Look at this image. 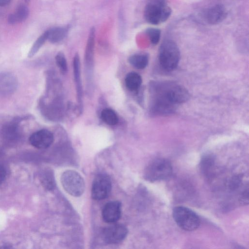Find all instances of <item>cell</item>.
I'll return each mask as SVG.
<instances>
[{"mask_svg": "<svg viewBox=\"0 0 249 249\" xmlns=\"http://www.w3.org/2000/svg\"><path fill=\"white\" fill-rule=\"evenodd\" d=\"M18 80L16 76L10 72L0 73V97L12 95L18 87Z\"/></svg>", "mask_w": 249, "mask_h": 249, "instance_id": "8fae6325", "label": "cell"}, {"mask_svg": "<svg viewBox=\"0 0 249 249\" xmlns=\"http://www.w3.org/2000/svg\"><path fill=\"white\" fill-rule=\"evenodd\" d=\"M171 13L166 0H150L145 7L144 17L147 22L158 25L166 21Z\"/></svg>", "mask_w": 249, "mask_h": 249, "instance_id": "7a4b0ae2", "label": "cell"}, {"mask_svg": "<svg viewBox=\"0 0 249 249\" xmlns=\"http://www.w3.org/2000/svg\"><path fill=\"white\" fill-rule=\"evenodd\" d=\"M145 33L152 44L156 45L159 43L161 35L160 29L156 28H148L146 30Z\"/></svg>", "mask_w": 249, "mask_h": 249, "instance_id": "603a6c76", "label": "cell"}, {"mask_svg": "<svg viewBox=\"0 0 249 249\" xmlns=\"http://www.w3.org/2000/svg\"><path fill=\"white\" fill-rule=\"evenodd\" d=\"M111 189V181L107 175L100 174L95 178L91 189V196L93 199L100 200L106 198Z\"/></svg>", "mask_w": 249, "mask_h": 249, "instance_id": "52a82bcc", "label": "cell"}, {"mask_svg": "<svg viewBox=\"0 0 249 249\" xmlns=\"http://www.w3.org/2000/svg\"><path fill=\"white\" fill-rule=\"evenodd\" d=\"M95 30L94 27L90 28L87 40L85 53V64L87 81L91 80L93 66L94 50L95 45Z\"/></svg>", "mask_w": 249, "mask_h": 249, "instance_id": "30bf717a", "label": "cell"}, {"mask_svg": "<svg viewBox=\"0 0 249 249\" xmlns=\"http://www.w3.org/2000/svg\"><path fill=\"white\" fill-rule=\"evenodd\" d=\"M41 180L43 185L47 189L52 190L54 188V179L51 173L49 172L45 173L41 178Z\"/></svg>", "mask_w": 249, "mask_h": 249, "instance_id": "d4e9b609", "label": "cell"}, {"mask_svg": "<svg viewBox=\"0 0 249 249\" xmlns=\"http://www.w3.org/2000/svg\"><path fill=\"white\" fill-rule=\"evenodd\" d=\"M47 40V31H45L37 38L33 44L28 54V57L31 58L33 57L37 53Z\"/></svg>", "mask_w": 249, "mask_h": 249, "instance_id": "7402d4cb", "label": "cell"}, {"mask_svg": "<svg viewBox=\"0 0 249 249\" xmlns=\"http://www.w3.org/2000/svg\"><path fill=\"white\" fill-rule=\"evenodd\" d=\"M11 0H0V6H5L8 5Z\"/></svg>", "mask_w": 249, "mask_h": 249, "instance_id": "4316f807", "label": "cell"}, {"mask_svg": "<svg viewBox=\"0 0 249 249\" xmlns=\"http://www.w3.org/2000/svg\"><path fill=\"white\" fill-rule=\"evenodd\" d=\"M24 119L23 118H16L5 123L1 129L2 138L9 142L18 140L21 134L19 123Z\"/></svg>", "mask_w": 249, "mask_h": 249, "instance_id": "4fadbf2b", "label": "cell"}, {"mask_svg": "<svg viewBox=\"0 0 249 249\" xmlns=\"http://www.w3.org/2000/svg\"><path fill=\"white\" fill-rule=\"evenodd\" d=\"M6 175V173L4 167L0 164V184L4 180Z\"/></svg>", "mask_w": 249, "mask_h": 249, "instance_id": "484cf974", "label": "cell"}, {"mask_svg": "<svg viewBox=\"0 0 249 249\" xmlns=\"http://www.w3.org/2000/svg\"><path fill=\"white\" fill-rule=\"evenodd\" d=\"M55 61L61 72L66 73L67 71L68 66L66 57L63 53L59 52L56 55Z\"/></svg>", "mask_w": 249, "mask_h": 249, "instance_id": "cb8c5ba5", "label": "cell"}, {"mask_svg": "<svg viewBox=\"0 0 249 249\" xmlns=\"http://www.w3.org/2000/svg\"><path fill=\"white\" fill-rule=\"evenodd\" d=\"M102 120L109 125H116L118 122V118L115 112L110 108L103 109L101 114Z\"/></svg>", "mask_w": 249, "mask_h": 249, "instance_id": "44dd1931", "label": "cell"}, {"mask_svg": "<svg viewBox=\"0 0 249 249\" xmlns=\"http://www.w3.org/2000/svg\"><path fill=\"white\" fill-rule=\"evenodd\" d=\"M173 173L170 161L164 158H157L153 160L146 167L144 174L146 180L155 182L169 178Z\"/></svg>", "mask_w": 249, "mask_h": 249, "instance_id": "277c9868", "label": "cell"}, {"mask_svg": "<svg viewBox=\"0 0 249 249\" xmlns=\"http://www.w3.org/2000/svg\"><path fill=\"white\" fill-rule=\"evenodd\" d=\"M61 181L64 189L72 196H79L84 192V180L80 175L74 171L68 170L64 172Z\"/></svg>", "mask_w": 249, "mask_h": 249, "instance_id": "8992f818", "label": "cell"}, {"mask_svg": "<svg viewBox=\"0 0 249 249\" xmlns=\"http://www.w3.org/2000/svg\"><path fill=\"white\" fill-rule=\"evenodd\" d=\"M128 62L138 69H144L148 63V57L146 54H135L130 56Z\"/></svg>", "mask_w": 249, "mask_h": 249, "instance_id": "ffe728a7", "label": "cell"}, {"mask_svg": "<svg viewBox=\"0 0 249 249\" xmlns=\"http://www.w3.org/2000/svg\"><path fill=\"white\" fill-rule=\"evenodd\" d=\"M172 215L177 225L186 231L196 230L200 224L199 216L192 210L185 207H175L173 209Z\"/></svg>", "mask_w": 249, "mask_h": 249, "instance_id": "5b68a950", "label": "cell"}, {"mask_svg": "<svg viewBox=\"0 0 249 249\" xmlns=\"http://www.w3.org/2000/svg\"><path fill=\"white\" fill-rule=\"evenodd\" d=\"M53 140V133L47 129H43L32 133L29 141L33 146L38 149H45L52 144Z\"/></svg>", "mask_w": 249, "mask_h": 249, "instance_id": "7c38bea8", "label": "cell"}, {"mask_svg": "<svg viewBox=\"0 0 249 249\" xmlns=\"http://www.w3.org/2000/svg\"><path fill=\"white\" fill-rule=\"evenodd\" d=\"M68 27H55L46 31L47 40L52 43H58L64 39L68 34Z\"/></svg>", "mask_w": 249, "mask_h": 249, "instance_id": "2e32d148", "label": "cell"}, {"mask_svg": "<svg viewBox=\"0 0 249 249\" xmlns=\"http://www.w3.org/2000/svg\"><path fill=\"white\" fill-rule=\"evenodd\" d=\"M29 10L28 7L24 4L19 5L14 13L9 15L8 22L11 24L21 22L28 17Z\"/></svg>", "mask_w": 249, "mask_h": 249, "instance_id": "e0dca14e", "label": "cell"}, {"mask_svg": "<svg viewBox=\"0 0 249 249\" xmlns=\"http://www.w3.org/2000/svg\"><path fill=\"white\" fill-rule=\"evenodd\" d=\"M142 83V79L141 75L136 72H129L126 75L125 83L126 87L129 90H138Z\"/></svg>", "mask_w": 249, "mask_h": 249, "instance_id": "ac0fdd59", "label": "cell"}, {"mask_svg": "<svg viewBox=\"0 0 249 249\" xmlns=\"http://www.w3.org/2000/svg\"><path fill=\"white\" fill-rule=\"evenodd\" d=\"M214 165V158L213 155L207 154L201 160L200 168L203 174L209 176L212 173Z\"/></svg>", "mask_w": 249, "mask_h": 249, "instance_id": "d6986e66", "label": "cell"}, {"mask_svg": "<svg viewBox=\"0 0 249 249\" xmlns=\"http://www.w3.org/2000/svg\"><path fill=\"white\" fill-rule=\"evenodd\" d=\"M73 69L79 110L82 111L83 107V89L81 77L80 62L78 53H76L73 58Z\"/></svg>", "mask_w": 249, "mask_h": 249, "instance_id": "9a60e30c", "label": "cell"}, {"mask_svg": "<svg viewBox=\"0 0 249 249\" xmlns=\"http://www.w3.org/2000/svg\"><path fill=\"white\" fill-rule=\"evenodd\" d=\"M121 215V203L118 201H113L107 203L103 209L102 217L108 223L117 222Z\"/></svg>", "mask_w": 249, "mask_h": 249, "instance_id": "5bb4252c", "label": "cell"}, {"mask_svg": "<svg viewBox=\"0 0 249 249\" xmlns=\"http://www.w3.org/2000/svg\"><path fill=\"white\" fill-rule=\"evenodd\" d=\"M150 92L151 99L176 107L190 98V94L184 87L171 81L152 82Z\"/></svg>", "mask_w": 249, "mask_h": 249, "instance_id": "6da1fadb", "label": "cell"}, {"mask_svg": "<svg viewBox=\"0 0 249 249\" xmlns=\"http://www.w3.org/2000/svg\"><path fill=\"white\" fill-rule=\"evenodd\" d=\"M158 57L160 65L164 70L168 71L175 70L180 58L178 45L172 40H165L159 48Z\"/></svg>", "mask_w": 249, "mask_h": 249, "instance_id": "3957f363", "label": "cell"}, {"mask_svg": "<svg viewBox=\"0 0 249 249\" xmlns=\"http://www.w3.org/2000/svg\"><path fill=\"white\" fill-rule=\"evenodd\" d=\"M127 229L122 224H114L105 228L103 231L104 240L108 244H117L122 241L127 234Z\"/></svg>", "mask_w": 249, "mask_h": 249, "instance_id": "9c48e42d", "label": "cell"}, {"mask_svg": "<svg viewBox=\"0 0 249 249\" xmlns=\"http://www.w3.org/2000/svg\"><path fill=\"white\" fill-rule=\"evenodd\" d=\"M29 1H30V0H25V1H26V2H28Z\"/></svg>", "mask_w": 249, "mask_h": 249, "instance_id": "83f0119b", "label": "cell"}, {"mask_svg": "<svg viewBox=\"0 0 249 249\" xmlns=\"http://www.w3.org/2000/svg\"><path fill=\"white\" fill-rule=\"evenodd\" d=\"M227 16L225 7L222 4H215L205 9L201 14L204 21L211 25L217 24L224 20Z\"/></svg>", "mask_w": 249, "mask_h": 249, "instance_id": "ba28073f", "label": "cell"}]
</instances>
